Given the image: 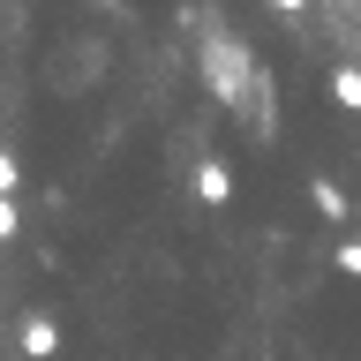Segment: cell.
Masks as SVG:
<instances>
[{
    "mask_svg": "<svg viewBox=\"0 0 361 361\" xmlns=\"http://www.w3.org/2000/svg\"><path fill=\"white\" fill-rule=\"evenodd\" d=\"M196 61H203V83H211V98H219L226 113H248V90H256V75H264V61L248 53V38H233V30H211Z\"/></svg>",
    "mask_w": 361,
    "mask_h": 361,
    "instance_id": "cell-1",
    "label": "cell"
},
{
    "mask_svg": "<svg viewBox=\"0 0 361 361\" xmlns=\"http://www.w3.org/2000/svg\"><path fill=\"white\" fill-rule=\"evenodd\" d=\"M16 346H23L30 361H53V354H61V324H53V316H23Z\"/></svg>",
    "mask_w": 361,
    "mask_h": 361,
    "instance_id": "cell-2",
    "label": "cell"
},
{
    "mask_svg": "<svg viewBox=\"0 0 361 361\" xmlns=\"http://www.w3.org/2000/svg\"><path fill=\"white\" fill-rule=\"evenodd\" d=\"M196 196L203 203H226V196H233V166H226V158H203V166H196Z\"/></svg>",
    "mask_w": 361,
    "mask_h": 361,
    "instance_id": "cell-3",
    "label": "cell"
},
{
    "mask_svg": "<svg viewBox=\"0 0 361 361\" xmlns=\"http://www.w3.org/2000/svg\"><path fill=\"white\" fill-rule=\"evenodd\" d=\"M309 203H316V211H324L331 226H346V219H354V211H346V188H338V180H324V173L309 180Z\"/></svg>",
    "mask_w": 361,
    "mask_h": 361,
    "instance_id": "cell-4",
    "label": "cell"
},
{
    "mask_svg": "<svg viewBox=\"0 0 361 361\" xmlns=\"http://www.w3.org/2000/svg\"><path fill=\"white\" fill-rule=\"evenodd\" d=\"M331 98L346 113H361V68H331Z\"/></svg>",
    "mask_w": 361,
    "mask_h": 361,
    "instance_id": "cell-5",
    "label": "cell"
},
{
    "mask_svg": "<svg viewBox=\"0 0 361 361\" xmlns=\"http://www.w3.org/2000/svg\"><path fill=\"white\" fill-rule=\"evenodd\" d=\"M338 271H346V279H361V233H346V241H338Z\"/></svg>",
    "mask_w": 361,
    "mask_h": 361,
    "instance_id": "cell-6",
    "label": "cell"
},
{
    "mask_svg": "<svg viewBox=\"0 0 361 361\" xmlns=\"http://www.w3.org/2000/svg\"><path fill=\"white\" fill-rule=\"evenodd\" d=\"M16 226H23L16 219V196H0V241H16Z\"/></svg>",
    "mask_w": 361,
    "mask_h": 361,
    "instance_id": "cell-7",
    "label": "cell"
},
{
    "mask_svg": "<svg viewBox=\"0 0 361 361\" xmlns=\"http://www.w3.org/2000/svg\"><path fill=\"white\" fill-rule=\"evenodd\" d=\"M16 180H23V173H16V158L0 151V196H16Z\"/></svg>",
    "mask_w": 361,
    "mask_h": 361,
    "instance_id": "cell-8",
    "label": "cell"
},
{
    "mask_svg": "<svg viewBox=\"0 0 361 361\" xmlns=\"http://www.w3.org/2000/svg\"><path fill=\"white\" fill-rule=\"evenodd\" d=\"M271 8H286V16H293V8H309V0H271Z\"/></svg>",
    "mask_w": 361,
    "mask_h": 361,
    "instance_id": "cell-9",
    "label": "cell"
},
{
    "mask_svg": "<svg viewBox=\"0 0 361 361\" xmlns=\"http://www.w3.org/2000/svg\"><path fill=\"white\" fill-rule=\"evenodd\" d=\"M98 8H113V0H98Z\"/></svg>",
    "mask_w": 361,
    "mask_h": 361,
    "instance_id": "cell-10",
    "label": "cell"
}]
</instances>
